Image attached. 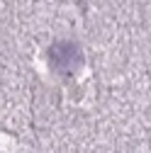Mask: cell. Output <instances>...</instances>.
Returning a JSON list of instances; mask_svg holds the SVG:
<instances>
[{
    "label": "cell",
    "mask_w": 151,
    "mask_h": 153,
    "mask_svg": "<svg viewBox=\"0 0 151 153\" xmlns=\"http://www.w3.org/2000/svg\"><path fill=\"white\" fill-rule=\"evenodd\" d=\"M49 59H51V66H54L56 71L73 73V71H78V66H81V49L76 46V44L61 42V44H54V46H51Z\"/></svg>",
    "instance_id": "cell-1"
}]
</instances>
